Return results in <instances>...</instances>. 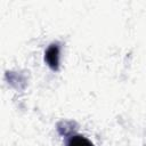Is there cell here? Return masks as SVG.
Listing matches in <instances>:
<instances>
[{
  "instance_id": "obj_1",
  "label": "cell",
  "mask_w": 146,
  "mask_h": 146,
  "mask_svg": "<svg viewBox=\"0 0 146 146\" xmlns=\"http://www.w3.org/2000/svg\"><path fill=\"white\" fill-rule=\"evenodd\" d=\"M44 59L47 64L52 70H58L59 66V47L58 44H51L44 54Z\"/></svg>"
},
{
  "instance_id": "obj_2",
  "label": "cell",
  "mask_w": 146,
  "mask_h": 146,
  "mask_svg": "<svg viewBox=\"0 0 146 146\" xmlns=\"http://www.w3.org/2000/svg\"><path fill=\"white\" fill-rule=\"evenodd\" d=\"M66 146H94V144L83 136L76 135L68 139Z\"/></svg>"
}]
</instances>
